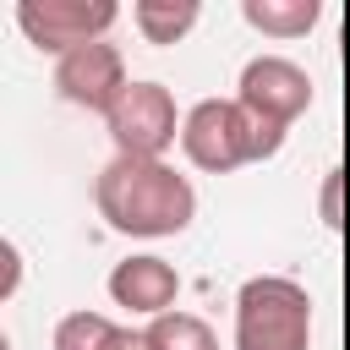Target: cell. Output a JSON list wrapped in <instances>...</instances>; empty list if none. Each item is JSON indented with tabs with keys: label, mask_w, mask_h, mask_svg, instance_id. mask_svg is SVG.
Masks as SVG:
<instances>
[{
	"label": "cell",
	"mask_w": 350,
	"mask_h": 350,
	"mask_svg": "<svg viewBox=\"0 0 350 350\" xmlns=\"http://www.w3.org/2000/svg\"><path fill=\"white\" fill-rule=\"evenodd\" d=\"M120 339V323L115 317H104V312H66L60 323H55V350H109Z\"/></svg>",
	"instance_id": "7c38bea8"
},
{
	"label": "cell",
	"mask_w": 350,
	"mask_h": 350,
	"mask_svg": "<svg viewBox=\"0 0 350 350\" xmlns=\"http://www.w3.org/2000/svg\"><path fill=\"white\" fill-rule=\"evenodd\" d=\"M235 350H312V295L284 273L235 290Z\"/></svg>",
	"instance_id": "3957f363"
},
{
	"label": "cell",
	"mask_w": 350,
	"mask_h": 350,
	"mask_svg": "<svg viewBox=\"0 0 350 350\" xmlns=\"http://www.w3.org/2000/svg\"><path fill=\"white\" fill-rule=\"evenodd\" d=\"M180 148L197 170L208 175H230L252 159H273L284 148V126H268L257 120L241 98H197L186 109V126H180Z\"/></svg>",
	"instance_id": "7a4b0ae2"
},
{
	"label": "cell",
	"mask_w": 350,
	"mask_h": 350,
	"mask_svg": "<svg viewBox=\"0 0 350 350\" xmlns=\"http://www.w3.org/2000/svg\"><path fill=\"white\" fill-rule=\"evenodd\" d=\"M93 202H98V219L115 235H137V241L180 235L197 219L191 180L175 164H164V159H126V153H115L98 170V180H93Z\"/></svg>",
	"instance_id": "6da1fadb"
},
{
	"label": "cell",
	"mask_w": 350,
	"mask_h": 350,
	"mask_svg": "<svg viewBox=\"0 0 350 350\" xmlns=\"http://www.w3.org/2000/svg\"><path fill=\"white\" fill-rule=\"evenodd\" d=\"M109 301L126 306V312H137V317H164V312H175V301H180V273H175L164 257L137 252V257L115 262V273H109Z\"/></svg>",
	"instance_id": "ba28073f"
},
{
	"label": "cell",
	"mask_w": 350,
	"mask_h": 350,
	"mask_svg": "<svg viewBox=\"0 0 350 350\" xmlns=\"http://www.w3.org/2000/svg\"><path fill=\"white\" fill-rule=\"evenodd\" d=\"M246 27H257L262 38H306L323 16L317 0H246L241 5Z\"/></svg>",
	"instance_id": "9c48e42d"
},
{
	"label": "cell",
	"mask_w": 350,
	"mask_h": 350,
	"mask_svg": "<svg viewBox=\"0 0 350 350\" xmlns=\"http://www.w3.org/2000/svg\"><path fill=\"white\" fill-rule=\"evenodd\" d=\"M148 350H219V334L208 328V317H197V312H164V317H153L148 328Z\"/></svg>",
	"instance_id": "8fae6325"
},
{
	"label": "cell",
	"mask_w": 350,
	"mask_h": 350,
	"mask_svg": "<svg viewBox=\"0 0 350 350\" xmlns=\"http://www.w3.org/2000/svg\"><path fill=\"white\" fill-rule=\"evenodd\" d=\"M109 350H148V334H131V328H120V339H115Z\"/></svg>",
	"instance_id": "5bb4252c"
},
{
	"label": "cell",
	"mask_w": 350,
	"mask_h": 350,
	"mask_svg": "<svg viewBox=\"0 0 350 350\" xmlns=\"http://www.w3.org/2000/svg\"><path fill=\"white\" fill-rule=\"evenodd\" d=\"M104 126H109L115 153H126V159H164V148L180 137L186 115L175 109V93L164 82H131L120 93V104L104 115Z\"/></svg>",
	"instance_id": "277c9868"
},
{
	"label": "cell",
	"mask_w": 350,
	"mask_h": 350,
	"mask_svg": "<svg viewBox=\"0 0 350 350\" xmlns=\"http://www.w3.org/2000/svg\"><path fill=\"white\" fill-rule=\"evenodd\" d=\"M312 93H317V88H312L306 66H295V60H284V55H252V60L241 66V82H235V98H241L257 120L284 126V131H290L295 115L312 109Z\"/></svg>",
	"instance_id": "8992f818"
},
{
	"label": "cell",
	"mask_w": 350,
	"mask_h": 350,
	"mask_svg": "<svg viewBox=\"0 0 350 350\" xmlns=\"http://www.w3.org/2000/svg\"><path fill=\"white\" fill-rule=\"evenodd\" d=\"M0 257H5V301L16 295V284H22V252H16V241H5L0 246Z\"/></svg>",
	"instance_id": "4fadbf2b"
},
{
	"label": "cell",
	"mask_w": 350,
	"mask_h": 350,
	"mask_svg": "<svg viewBox=\"0 0 350 350\" xmlns=\"http://www.w3.org/2000/svg\"><path fill=\"white\" fill-rule=\"evenodd\" d=\"M126 88H131V77H126V60H120V49L109 38H93V44L55 60V93L66 104H77V109L109 115Z\"/></svg>",
	"instance_id": "52a82bcc"
},
{
	"label": "cell",
	"mask_w": 350,
	"mask_h": 350,
	"mask_svg": "<svg viewBox=\"0 0 350 350\" xmlns=\"http://www.w3.org/2000/svg\"><path fill=\"white\" fill-rule=\"evenodd\" d=\"M115 16H120L115 0H22L16 5V27L44 55H71V49L104 38L115 27Z\"/></svg>",
	"instance_id": "5b68a950"
},
{
	"label": "cell",
	"mask_w": 350,
	"mask_h": 350,
	"mask_svg": "<svg viewBox=\"0 0 350 350\" xmlns=\"http://www.w3.org/2000/svg\"><path fill=\"white\" fill-rule=\"evenodd\" d=\"M197 16H202L197 0H137L131 5V22L148 44H180L197 27Z\"/></svg>",
	"instance_id": "30bf717a"
}]
</instances>
